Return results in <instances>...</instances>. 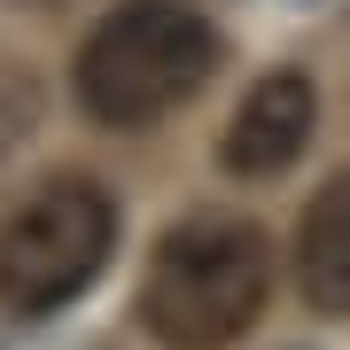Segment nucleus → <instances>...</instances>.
<instances>
[{"instance_id": "5", "label": "nucleus", "mask_w": 350, "mask_h": 350, "mask_svg": "<svg viewBox=\"0 0 350 350\" xmlns=\"http://www.w3.org/2000/svg\"><path fill=\"white\" fill-rule=\"evenodd\" d=\"M296 296L319 319H350V172H335L296 218Z\"/></svg>"}, {"instance_id": "3", "label": "nucleus", "mask_w": 350, "mask_h": 350, "mask_svg": "<svg viewBox=\"0 0 350 350\" xmlns=\"http://www.w3.org/2000/svg\"><path fill=\"white\" fill-rule=\"evenodd\" d=\"M117 202L86 172H55L0 218V304L16 319H47L109 273Z\"/></svg>"}, {"instance_id": "6", "label": "nucleus", "mask_w": 350, "mask_h": 350, "mask_svg": "<svg viewBox=\"0 0 350 350\" xmlns=\"http://www.w3.org/2000/svg\"><path fill=\"white\" fill-rule=\"evenodd\" d=\"M47 125V78L16 55H0V163H8L24 140Z\"/></svg>"}, {"instance_id": "1", "label": "nucleus", "mask_w": 350, "mask_h": 350, "mask_svg": "<svg viewBox=\"0 0 350 350\" xmlns=\"http://www.w3.org/2000/svg\"><path fill=\"white\" fill-rule=\"evenodd\" d=\"M218 70V31L187 0H117L70 55V101L101 133H140L187 109Z\"/></svg>"}, {"instance_id": "4", "label": "nucleus", "mask_w": 350, "mask_h": 350, "mask_svg": "<svg viewBox=\"0 0 350 350\" xmlns=\"http://www.w3.org/2000/svg\"><path fill=\"white\" fill-rule=\"evenodd\" d=\"M319 133V94L304 70H265L250 94H241V109L226 117L218 133V163L234 179H280L288 163L312 148Z\"/></svg>"}, {"instance_id": "2", "label": "nucleus", "mask_w": 350, "mask_h": 350, "mask_svg": "<svg viewBox=\"0 0 350 350\" xmlns=\"http://www.w3.org/2000/svg\"><path fill=\"white\" fill-rule=\"evenodd\" d=\"M273 304V234L250 218H179L148 250L140 273V327L163 350H226Z\"/></svg>"}]
</instances>
